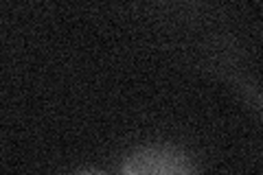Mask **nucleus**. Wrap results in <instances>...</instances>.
Here are the masks:
<instances>
[{"mask_svg": "<svg viewBox=\"0 0 263 175\" xmlns=\"http://www.w3.org/2000/svg\"><path fill=\"white\" fill-rule=\"evenodd\" d=\"M121 175H195V166L174 145H147L129 153Z\"/></svg>", "mask_w": 263, "mask_h": 175, "instance_id": "f257e3e1", "label": "nucleus"}, {"mask_svg": "<svg viewBox=\"0 0 263 175\" xmlns=\"http://www.w3.org/2000/svg\"><path fill=\"white\" fill-rule=\"evenodd\" d=\"M72 175H105L103 171H97V169H84V171H77Z\"/></svg>", "mask_w": 263, "mask_h": 175, "instance_id": "f03ea898", "label": "nucleus"}]
</instances>
